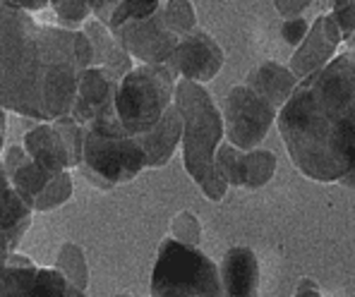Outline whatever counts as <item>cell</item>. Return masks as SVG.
<instances>
[{"instance_id": "27", "label": "cell", "mask_w": 355, "mask_h": 297, "mask_svg": "<svg viewBox=\"0 0 355 297\" xmlns=\"http://www.w3.org/2000/svg\"><path fill=\"white\" fill-rule=\"evenodd\" d=\"M161 12H164L166 24H168L178 36H185L187 31H192L197 27V15L190 0H164Z\"/></svg>"}, {"instance_id": "32", "label": "cell", "mask_w": 355, "mask_h": 297, "mask_svg": "<svg viewBox=\"0 0 355 297\" xmlns=\"http://www.w3.org/2000/svg\"><path fill=\"white\" fill-rule=\"evenodd\" d=\"M8 8L12 10H24V12H39V10L49 8L51 0H3Z\"/></svg>"}, {"instance_id": "18", "label": "cell", "mask_w": 355, "mask_h": 297, "mask_svg": "<svg viewBox=\"0 0 355 297\" xmlns=\"http://www.w3.org/2000/svg\"><path fill=\"white\" fill-rule=\"evenodd\" d=\"M82 29H85V34L89 36V41H92V48H94L92 65L106 67V70L113 72L118 80L132 70V67H135L132 55H130L128 51L120 46L118 36L113 34L106 24L98 22V19L94 17V19H87Z\"/></svg>"}, {"instance_id": "25", "label": "cell", "mask_w": 355, "mask_h": 297, "mask_svg": "<svg viewBox=\"0 0 355 297\" xmlns=\"http://www.w3.org/2000/svg\"><path fill=\"white\" fill-rule=\"evenodd\" d=\"M51 8L58 17L60 27L80 29L89 19V15H94L96 0H51Z\"/></svg>"}, {"instance_id": "24", "label": "cell", "mask_w": 355, "mask_h": 297, "mask_svg": "<svg viewBox=\"0 0 355 297\" xmlns=\"http://www.w3.org/2000/svg\"><path fill=\"white\" fill-rule=\"evenodd\" d=\"M72 190H75V185H72L70 170H60V173L53 175V180H51L49 187L41 192L39 199L34 201L31 208H34V211H53V208L62 206L67 199H70Z\"/></svg>"}, {"instance_id": "22", "label": "cell", "mask_w": 355, "mask_h": 297, "mask_svg": "<svg viewBox=\"0 0 355 297\" xmlns=\"http://www.w3.org/2000/svg\"><path fill=\"white\" fill-rule=\"evenodd\" d=\"M55 267H58L65 278L70 280L72 285L87 293L89 288V264L85 257V249L77 242H65L58 249V259H55Z\"/></svg>"}, {"instance_id": "17", "label": "cell", "mask_w": 355, "mask_h": 297, "mask_svg": "<svg viewBox=\"0 0 355 297\" xmlns=\"http://www.w3.org/2000/svg\"><path fill=\"white\" fill-rule=\"evenodd\" d=\"M24 149L31 159L39 165H44L46 170H70V154L65 149L58 127L53 125V120H39L31 129L24 132Z\"/></svg>"}, {"instance_id": "29", "label": "cell", "mask_w": 355, "mask_h": 297, "mask_svg": "<svg viewBox=\"0 0 355 297\" xmlns=\"http://www.w3.org/2000/svg\"><path fill=\"white\" fill-rule=\"evenodd\" d=\"M331 15L341 29L343 41L355 34V0H331Z\"/></svg>"}, {"instance_id": "15", "label": "cell", "mask_w": 355, "mask_h": 297, "mask_svg": "<svg viewBox=\"0 0 355 297\" xmlns=\"http://www.w3.org/2000/svg\"><path fill=\"white\" fill-rule=\"evenodd\" d=\"M139 147L147 156V168H164L173 159L178 142L182 139V118L178 113L175 103L164 113V118L149 129V132L135 134Z\"/></svg>"}, {"instance_id": "14", "label": "cell", "mask_w": 355, "mask_h": 297, "mask_svg": "<svg viewBox=\"0 0 355 297\" xmlns=\"http://www.w3.org/2000/svg\"><path fill=\"white\" fill-rule=\"evenodd\" d=\"M5 170L10 175V182L15 185L17 195L27 201L29 206H34V201L39 199L41 192L49 187V182L53 180V170H46L44 165H39L34 159L27 154V149L12 144L5 151Z\"/></svg>"}, {"instance_id": "4", "label": "cell", "mask_w": 355, "mask_h": 297, "mask_svg": "<svg viewBox=\"0 0 355 297\" xmlns=\"http://www.w3.org/2000/svg\"><path fill=\"white\" fill-rule=\"evenodd\" d=\"M178 77L168 65L139 62L128 75L120 77L116 89V113L128 134L149 132L164 113L173 106Z\"/></svg>"}, {"instance_id": "12", "label": "cell", "mask_w": 355, "mask_h": 297, "mask_svg": "<svg viewBox=\"0 0 355 297\" xmlns=\"http://www.w3.org/2000/svg\"><path fill=\"white\" fill-rule=\"evenodd\" d=\"M118 82H120L118 77L113 72H108L106 67H98V65L85 67L80 75V82H77V98L72 103L70 116L87 127L98 111H103L108 103H113Z\"/></svg>"}, {"instance_id": "35", "label": "cell", "mask_w": 355, "mask_h": 297, "mask_svg": "<svg viewBox=\"0 0 355 297\" xmlns=\"http://www.w3.org/2000/svg\"><path fill=\"white\" fill-rule=\"evenodd\" d=\"M346 44L351 46V48H355V34H351V36H348V39H346Z\"/></svg>"}, {"instance_id": "3", "label": "cell", "mask_w": 355, "mask_h": 297, "mask_svg": "<svg viewBox=\"0 0 355 297\" xmlns=\"http://www.w3.org/2000/svg\"><path fill=\"white\" fill-rule=\"evenodd\" d=\"M173 103L182 118V163L207 199L221 201L228 182L216 173V149L223 142V116L205 84L192 80H178Z\"/></svg>"}, {"instance_id": "9", "label": "cell", "mask_w": 355, "mask_h": 297, "mask_svg": "<svg viewBox=\"0 0 355 297\" xmlns=\"http://www.w3.org/2000/svg\"><path fill=\"white\" fill-rule=\"evenodd\" d=\"M223 62H226V53L216 44L211 34H207L205 29H192L185 36H180L178 48L168 58L166 65L171 67V72L178 80H192L207 84L214 77L221 72Z\"/></svg>"}, {"instance_id": "7", "label": "cell", "mask_w": 355, "mask_h": 297, "mask_svg": "<svg viewBox=\"0 0 355 297\" xmlns=\"http://www.w3.org/2000/svg\"><path fill=\"white\" fill-rule=\"evenodd\" d=\"M279 108L257 93L250 84H238L223 101V127L226 137L238 149H257L271 129Z\"/></svg>"}, {"instance_id": "13", "label": "cell", "mask_w": 355, "mask_h": 297, "mask_svg": "<svg viewBox=\"0 0 355 297\" xmlns=\"http://www.w3.org/2000/svg\"><path fill=\"white\" fill-rule=\"evenodd\" d=\"M31 208L22 197L17 195L15 185L10 182V175L5 170V163L0 159V249L15 252L22 242L24 233L31 226Z\"/></svg>"}, {"instance_id": "8", "label": "cell", "mask_w": 355, "mask_h": 297, "mask_svg": "<svg viewBox=\"0 0 355 297\" xmlns=\"http://www.w3.org/2000/svg\"><path fill=\"white\" fill-rule=\"evenodd\" d=\"M113 34L118 36L120 46L132 55V60L147 62V65H166L180 41V36L166 24L161 8L149 17L130 19Z\"/></svg>"}, {"instance_id": "34", "label": "cell", "mask_w": 355, "mask_h": 297, "mask_svg": "<svg viewBox=\"0 0 355 297\" xmlns=\"http://www.w3.org/2000/svg\"><path fill=\"white\" fill-rule=\"evenodd\" d=\"M3 149H5V129L0 127V154H3Z\"/></svg>"}, {"instance_id": "5", "label": "cell", "mask_w": 355, "mask_h": 297, "mask_svg": "<svg viewBox=\"0 0 355 297\" xmlns=\"http://www.w3.org/2000/svg\"><path fill=\"white\" fill-rule=\"evenodd\" d=\"M151 295H223L218 267L200 249L173 235L161 240L151 271Z\"/></svg>"}, {"instance_id": "6", "label": "cell", "mask_w": 355, "mask_h": 297, "mask_svg": "<svg viewBox=\"0 0 355 297\" xmlns=\"http://www.w3.org/2000/svg\"><path fill=\"white\" fill-rule=\"evenodd\" d=\"M77 168L94 187L113 190L116 185H125L137 178L147 168V156L132 134H108L87 129L82 163Z\"/></svg>"}, {"instance_id": "31", "label": "cell", "mask_w": 355, "mask_h": 297, "mask_svg": "<svg viewBox=\"0 0 355 297\" xmlns=\"http://www.w3.org/2000/svg\"><path fill=\"white\" fill-rule=\"evenodd\" d=\"M312 3H315V0H274L276 10H279V15H284V17H295V15H300L302 10Z\"/></svg>"}, {"instance_id": "1", "label": "cell", "mask_w": 355, "mask_h": 297, "mask_svg": "<svg viewBox=\"0 0 355 297\" xmlns=\"http://www.w3.org/2000/svg\"><path fill=\"white\" fill-rule=\"evenodd\" d=\"M85 29L41 24L31 12L0 0V106L29 120H55L72 111L77 82L92 65Z\"/></svg>"}, {"instance_id": "19", "label": "cell", "mask_w": 355, "mask_h": 297, "mask_svg": "<svg viewBox=\"0 0 355 297\" xmlns=\"http://www.w3.org/2000/svg\"><path fill=\"white\" fill-rule=\"evenodd\" d=\"M297 82L300 80L291 72V67H284L274 60H266L250 72L245 84H250L257 93H262L271 106L281 108L286 101H288L291 93H293Z\"/></svg>"}, {"instance_id": "20", "label": "cell", "mask_w": 355, "mask_h": 297, "mask_svg": "<svg viewBox=\"0 0 355 297\" xmlns=\"http://www.w3.org/2000/svg\"><path fill=\"white\" fill-rule=\"evenodd\" d=\"M36 273H39V267L24 254L0 249V295L34 297Z\"/></svg>"}, {"instance_id": "33", "label": "cell", "mask_w": 355, "mask_h": 297, "mask_svg": "<svg viewBox=\"0 0 355 297\" xmlns=\"http://www.w3.org/2000/svg\"><path fill=\"white\" fill-rule=\"evenodd\" d=\"M295 295H322V293H320V288H317V283H312L310 278H302L300 283H297Z\"/></svg>"}, {"instance_id": "11", "label": "cell", "mask_w": 355, "mask_h": 297, "mask_svg": "<svg viewBox=\"0 0 355 297\" xmlns=\"http://www.w3.org/2000/svg\"><path fill=\"white\" fill-rule=\"evenodd\" d=\"M341 41L343 34L338 29L336 19H334V15L331 12L320 15L312 22L307 36L300 41L293 58H291V72H293L297 80L307 77L310 72H315L317 67H322L324 62L334 58V51H336V46Z\"/></svg>"}, {"instance_id": "26", "label": "cell", "mask_w": 355, "mask_h": 297, "mask_svg": "<svg viewBox=\"0 0 355 297\" xmlns=\"http://www.w3.org/2000/svg\"><path fill=\"white\" fill-rule=\"evenodd\" d=\"M53 125L58 127L62 142H65V149L67 154H70V163L72 168H77V165L82 163V147H85V134H87V127L85 125H80L75 118L70 116V113H65V116L55 118Z\"/></svg>"}, {"instance_id": "28", "label": "cell", "mask_w": 355, "mask_h": 297, "mask_svg": "<svg viewBox=\"0 0 355 297\" xmlns=\"http://www.w3.org/2000/svg\"><path fill=\"white\" fill-rule=\"evenodd\" d=\"M171 235L180 242H187V244H200L202 242V223L195 213L190 211H180L173 216L171 221Z\"/></svg>"}, {"instance_id": "23", "label": "cell", "mask_w": 355, "mask_h": 297, "mask_svg": "<svg viewBox=\"0 0 355 297\" xmlns=\"http://www.w3.org/2000/svg\"><path fill=\"white\" fill-rule=\"evenodd\" d=\"M75 297V295H85L77 285H72L65 278V273L58 267L51 269H39L34 280V297Z\"/></svg>"}, {"instance_id": "21", "label": "cell", "mask_w": 355, "mask_h": 297, "mask_svg": "<svg viewBox=\"0 0 355 297\" xmlns=\"http://www.w3.org/2000/svg\"><path fill=\"white\" fill-rule=\"evenodd\" d=\"M161 8V0H96L94 17L103 22L111 31L123 27L130 19L149 17Z\"/></svg>"}, {"instance_id": "2", "label": "cell", "mask_w": 355, "mask_h": 297, "mask_svg": "<svg viewBox=\"0 0 355 297\" xmlns=\"http://www.w3.org/2000/svg\"><path fill=\"white\" fill-rule=\"evenodd\" d=\"M295 168L315 182H341L355 170V48L295 84L276 113Z\"/></svg>"}, {"instance_id": "16", "label": "cell", "mask_w": 355, "mask_h": 297, "mask_svg": "<svg viewBox=\"0 0 355 297\" xmlns=\"http://www.w3.org/2000/svg\"><path fill=\"white\" fill-rule=\"evenodd\" d=\"M221 288L223 295L250 297L259 290V262L250 247H231L223 257L221 267Z\"/></svg>"}, {"instance_id": "30", "label": "cell", "mask_w": 355, "mask_h": 297, "mask_svg": "<svg viewBox=\"0 0 355 297\" xmlns=\"http://www.w3.org/2000/svg\"><path fill=\"white\" fill-rule=\"evenodd\" d=\"M307 31H310V24H307L300 15H295V17H286V22L281 24V39L291 46H300V41L307 36Z\"/></svg>"}, {"instance_id": "10", "label": "cell", "mask_w": 355, "mask_h": 297, "mask_svg": "<svg viewBox=\"0 0 355 297\" xmlns=\"http://www.w3.org/2000/svg\"><path fill=\"white\" fill-rule=\"evenodd\" d=\"M216 173L228 182V187L259 190L274 178L276 156L266 149H238L236 144H218Z\"/></svg>"}]
</instances>
